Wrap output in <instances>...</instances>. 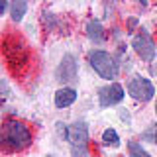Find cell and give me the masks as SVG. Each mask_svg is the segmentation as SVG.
Listing matches in <instances>:
<instances>
[{
    "label": "cell",
    "mask_w": 157,
    "mask_h": 157,
    "mask_svg": "<svg viewBox=\"0 0 157 157\" xmlns=\"http://www.w3.org/2000/svg\"><path fill=\"white\" fill-rule=\"evenodd\" d=\"M32 144V132L28 130L26 124L18 120H6L2 126V145L4 151H22L24 147Z\"/></svg>",
    "instance_id": "1"
},
{
    "label": "cell",
    "mask_w": 157,
    "mask_h": 157,
    "mask_svg": "<svg viewBox=\"0 0 157 157\" xmlns=\"http://www.w3.org/2000/svg\"><path fill=\"white\" fill-rule=\"evenodd\" d=\"M2 47H4V57H6V61L10 63V67H12L14 71H20L22 67L28 65V61H29L28 49L18 37L6 36L4 41H2Z\"/></svg>",
    "instance_id": "2"
},
{
    "label": "cell",
    "mask_w": 157,
    "mask_h": 157,
    "mask_svg": "<svg viewBox=\"0 0 157 157\" xmlns=\"http://www.w3.org/2000/svg\"><path fill=\"white\" fill-rule=\"evenodd\" d=\"M88 63H90V67L94 69L102 78H108V81H110V78H116V75H118V65H116L114 57L106 51H100V49L90 51L88 53Z\"/></svg>",
    "instance_id": "3"
},
{
    "label": "cell",
    "mask_w": 157,
    "mask_h": 157,
    "mask_svg": "<svg viewBox=\"0 0 157 157\" xmlns=\"http://www.w3.org/2000/svg\"><path fill=\"white\" fill-rule=\"evenodd\" d=\"M69 141L71 151L75 157H86V141H88V128L85 122H75L69 126Z\"/></svg>",
    "instance_id": "4"
},
{
    "label": "cell",
    "mask_w": 157,
    "mask_h": 157,
    "mask_svg": "<svg viewBox=\"0 0 157 157\" xmlns=\"http://www.w3.org/2000/svg\"><path fill=\"white\" fill-rule=\"evenodd\" d=\"M128 92H130L136 100L147 102V100L153 98L155 88H153V85H151V81H147V78H144V77H136V78H132L130 85H128Z\"/></svg>",
    "instance_id": "5"
},
{
    "label": "cell",
    "mask_w": 157,
    "mask_h": 157,
    "mask_svg": "<svg viewBox=\"0 0 157 157\" xmlns=\"http://www.w3.org/2000/svg\"><path fill=\"white\" fill-rule=\"evenodd\" d=\"M132 47H134V51L140 55L144 61H151V59L155 57V45L153 41H151V37L147 36L145 32L137 33L134 37V41H132Z\"/></svg>",
    "instance_id": "6"
},
{
    "label": "cell",
    "mask_w": 157,
    "mask_h": 157,
    "mask_svg": "<svg viewBox=\"0 0 157 157\" xmlns=\"http://www.w3.org/2000/svg\"><path fill=\"white\" fill-rule=\"evenodd\" d=\"M57 81L61 82H75L77 81V63L73 55H65L57 67Z\"/></svg>",
    "instance_id": "7"
},
{
    "label": "cell",
    "mask_w": 157,
    "mask_h": 157,
    "mask_svg": "<svg viewBox=\"0 0 157 157\" xmlns=\"http://www.w3.org/2000/svg\"><path fill=\"white\" fill-rule=\"evenodd\" d=\"M100 106H112V104H118V102L124 98V88L122 85H118V82H112V85H108L104 88H100Z\"/></svg>",
    "instance_id": "8"
},
{
    "label": "cell",
    "mask_w": 157,
    "mask_h": 157,
    "mask_svg": "<svg viewBox=\"0 0 157 157\" xmlns=\"http://www.w3.org/2000/svg\"><path fill=\"white\" fill-rule=\"evenodd\" d=\"M77 100V92L73 88H59L55 92V106L57 108H67Z\"/></svg>",
    "instance_id": "9"
},
{
    "label": "cell",
    "mask_w": 157,
    "mask_h": 157,
    "mask_svg": "<svg viewBox=\"0 0 157 157\" xmlns=\"http://www.w3.org/2000/svg\"><path fill=\"white\" fill-rule=\"evenodd\" d=\"M26 10H28V4L24 0H16V2L10 4V16H12L14 22H20L24 18V14H26Z\"/></svg>",
    "instance_id": "10"
},
{
    "label": "cell",
    "mask_w": 157,
    "mask_h": 157,
    "mask_svg": "<svg viewBox=\"0 0 157 157\" xmlns=\"http://www.w3.org/2000/svg\"><path fill=\"white\" fill-rule=\"evenodd\" d=\"M104 29H102L100 26V22H94V20H90V22L86 24V33H88V37L90 39H94V41H102L104 39Z\"/></svg>",
    "instance_id": "11"
},
{
    "label": "cell",
    "mask_w": 157,
    "mask_h": 157,
    "mask_svg": "<svg viewBox=\"0 0 157 157\" xmlns=\"http://www.w3.org/2000/svg\"><path fill=\"white\" fill-rule=\"evenodd\" d=\"M102 144L108 145V147H118L120 145V137H118L116 130H112V128L104 130V134H102Z\"/></svg>",
    "instance_id": "12"
},
{
    "label": "cell",
    "mask_w": 157,
    "mask_h": 157,
    "mask_svg": "<svg viewBox=\"0 0 157 157\" xmlns=\"http://www.w3.org/2000/svg\"><path fill=\"white\" fill-rule=\"evenodd\" d=\"M128 149H130V157H151L137 141H130V144H128Z\"/></svg>",
    "instance_id": "13"
},
{
    "label": "cell",
    "mask_w": 157,
    "mask_h": 157,
    "mask_svg": "<svg viewBox=\"0 0 157 157\" xmlns=\"http://www.w3.org/2000/svg\"><path fill=\"white\" fill-rule=\"evenodd\" d=\"M155 144H157V128H155Z\"/></svg>",
    "instance_id": "14"
},
{
    "label": "cell",
    "mask_w": 157,
    "mask_h": 157,
    "mask_svg": "<svg viewBox=\"0 0 157 157\" xmlns=\"http://www.w3.org/2000/svg\"><path fill=\"white\" fill-rule=\"evenodd\" d=\"M155 112H157V104H155Z\"/></svg>",
    "instance_id": "15"
}]
</instances>
